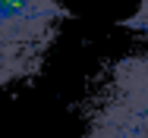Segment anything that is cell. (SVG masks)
I'll return each mask as SVG.
<instances>
[{"label": "cell", "mask_w": 148, "mask_h": 138, "mask_svg": "<svg viewBox=\"0 0 148 138\" xmlns=\"http://www.w3.org/2000/svg\"><path fill=\"white\" fill-rule=\"evenodd\" d=\"M63 22V0H0V88L41 72Z\"/></svg>", "instance_id": "obj_1"}, {"label": "cell", "mask_w": 148, "mask_h": 138, "mask_svg": "<svg viewBox=\"0 0 148 138\" xmlns=\"http://www.w3.org/2000/svg\"><path fill=\"white\" fill-rule=\"evenodd\" d=\"M123 28L139 31V35H145V38H148V0H139L136 13H132L129 19H123Z\"/></svg>", "instance_id": "obj_3"}, {"label": "cell", "mask_w": 148, "mask_h": 138, "mask_svg": "<svg viewBox=\"0 0 148 138\" xmlns=\"http://www.w3.org/2000/svg\"><path fill=\"white\" fill-rule=\"evenodd\" d=\"M145 60H148V54H145Z\"/></svg>", "instance_id": "obj_4"}, {"label": "cell", "mask_w": 148, "mask_h": 138, "mask_svg": "<svg viewBox=\"0 0 148 138\" xmlns=\"http://www.w3.org/2000/svg\"><path fill=\"white\" fill-rule=\"evenodd\" d=\"M85 138H148V60L145 54L114 63L88 107Z\"/></svg>", "instance_id": "obj_2"}]
</instances>
